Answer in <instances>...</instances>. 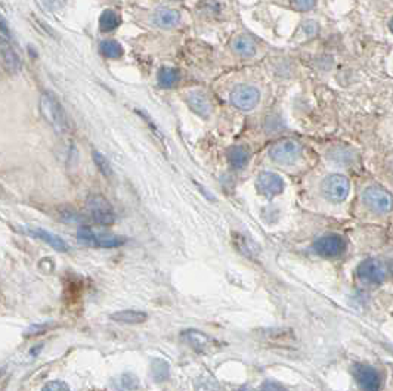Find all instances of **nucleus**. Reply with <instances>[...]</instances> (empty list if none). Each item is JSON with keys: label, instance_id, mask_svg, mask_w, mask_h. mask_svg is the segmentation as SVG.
<instances>
[{"label": "nucleus", "instance_id": "nucleus-1", "mask_svg": "<svg viewBox=\"0 0 393 391\" xmlns=\"http://www.w3.org/2000/svg\"><path fill=\"white\" fill-rule=\"evenodd\" d=\"M40 113L43 118L46 120V123L51 125V127L56 133H66L68 130V121H67L64 109L52 93L45 92L42 95Z\"/></svg>", "mask_w": 393, "mask_h": 391}, {"label": "nucleus", "instance_id": "nucleus-2", "mask_svg": "<svg viewBox=\"0 0 393 391\" xmlns=\"http://www.w3.org/2000/svg\"><path fill=\"white\" fill-rule=\"evenodd\" d=\"M356 275H358V278L362 279L367 284L380 285L386 282V279L390 275V269L382 260L367 259L358 266V269H356Z\"/></svg>", "mask_w": 393, "mask_h": 391}, {"label": "nucleus", "instance_id": "nucleus-3", "mask_svg": "<svg viewBox=\"0 0 393 391\" xmlns=\"http://www.w3.org/2000/svg\"><path fill=\"white\" fill-rule=\"evenodd\" d=\"M321 192L331 202H341L350 192L349 180L341 175H330L321 183Z\"/></svg>", "mask_w": 393, "mask_h": 391}, {"label": "nucleus", "instance_id": "nucleus-4", "mask_svg": "<svg viewBox=\"0 0 393 391\" xmlns=\"http://www.w3.org/2000/svg\"><path fill=\"white\" fill-rule=\"evenodd\" d=\"M77 238L84 246H91L96 248H116L126 242L125 238L113 234H98L89 228H82L77 232Z\"/></svg>", "mask_w": 393, "mask_h": 391}, {"label": "nucleus", "instance_id": "nucleus-5", "mask_svg": "<svg viewBox=\"0 0 393 391\" xmlns=\"http://www.w3.org/2000/svg\"><path fill=\"white\" fill-rule=\"evenodd\" d=\"M302 154V146L299 142L293 139H284L277 142L271 150H269V157L272 158V161L282 164V166H290L296 163Z\"/></svg>", "mask_w": 393, "mask_h": 391}, {"label": "nucleus", "instance_id": "nucleus-6", "mask_svg": "<svg viewBox=\"0 0 393 391\" xmlns=\"http://www.w3.org/2000/svg\"><path fill=\"white\" fill-rule=\"evenodd\" d=\"M88 210L91 217L98 225L109 226L114 223L116 214L113 207L102 197V195H91L88 200Z\"/></svg>", "mask_w": 393, "mask_h": 391}, {"label": "nucleus", "instance_id": "nucleus-7", "mask_svg": "<svg viewBox=\"0 0 393 391\" xmlns=\"http://www.w3.org/2000/svg\"><path fill=\"white\" fill-rule=\"evenodd\" d=\"M362 201L364 204L374 213H387L392 209V197L390 193L380 188V186H368L362 193Z\"/></svg>", "mask_w": 393, "mask_h": 391}, {"label": "nucleus", "instance_id": "nucleus-8", "mask_svg": "<svg viewBox=\"0 0 393 391\" xmlns=\"http://www.w3.org/2000/svg\"><path fill=\"white\" fill-rule=\"evenodd\" d=\"M261 101V92L249 84H238L231 92V104L241 111H252Z\"/></svg>", "mask_w": 393, "mask_h": 391}, {"label": "nucleus", "instance_id": "nucleus-9", "mask_svg": "<svg viewBox=\"0 0 393 391\" xmlns=\"http://www.w3.org/2000/svg\"><path fill=\"white\" fill-rule=\"evenodd\" d=\"M180 338L183 343L199 353H213L220 349L219 341L201 331H196V329H187L182 333Z\"/></svg>", "mask_w": 393, "mask_h": 391}, {"label": "nucleus", "instance_id": "nucleus-10", "mask_svg": "<svg viewBox=\"0 0 393 391\" xmlns=\"http://www.w3.org/2000/svg\"><path fill=\"white\" fill-rule=\"evenodd\" d=\"M346 247H348V244L345 239H343L340 235L331 234V235L318 238L314 242L312 250L318 255H323V257H337V255L345 253Z\"/></svg>", "mask_w": 393, "mask_h": 391}, {"label": "nucleus", "instance_id": "nucleus-11", "mask_svg": "<svg viewBox=\"0 0 393 391\" xmlns=\"http://www.w3.org/2000/svg\"><path fill=\"white\" fill-rule=\"evenodd\" d=\"M353 375L362 391H380L382 388V375L373 366L356 365Z\"/></svg>", "mask_w": 393, "mask_h": 391}, {"label": "nucleus", "instance_id": "nucleus-12", "mask_svg": "<svg viewBox=\"0 0 393 391\" xmlns=\"http://www.w3.org/2000/svg\"><path fill=\"white\" fill-rule=\"evenodd\" d=\"M256 188L262 195H265V197H275V195L284 191L286 185L282 177L278 176L277 173L262 172L259 176H257Z\"/></svg>", "mask_w": 393, "mask_h": 391}, {"label": "nucleus", "instance_id": "nucleus-13", "mask_svg": "<svg viewBox=\"0 0 393 391\" xmlns=\"http://www.w3.org/2000/svg\"><path fill=\"white\" fill-rule=\"evenodd\" d=\"M26 234H29L30 237L33 238H38V239H42L43 242L49 244L54 250L56 251H61V253H67L70 250L68 247V244L55 234H52V232H49V230H45L42 228H36V226H24L22 229Z\"/></svg>", "mask_w": 393, "mask_h": 391}, {"label": "nucleus", "instance_id": "nucleus-14", "mask_svg": "<svg viewBox=\"0 0 393 391\" xmlns=\"http://www.w3.org/2000/svg\"><path fill=\"white\" fill-rule=\"evenodd\" d=\"M0 63L9 72H18L21 70V59L15 49L2 38H0Z\"/></svg>", "mask_w": 393, "mask_h": 391}, {"label": "nucleus", "instance_id": "nucleus-15", "mask_svg": "<svg viewBox=\"0 0 393 391\" xmlns=\"http://www.w3.org/2000/svg\"><path fill=\"white\" fill-rule=\"evenodd\" d=\"M187 104L192 111L201 118H208L212 114V104L200 92H190L187 96Z\"/></svg>", "mask_w": 393, "mask_h": 391}, {"label": "nucleus", "instance_id": "nucleus-16", "mask_svg": "<svg viewBox=\"0 0 393 391\" xmlns=\"http://www.w3.org/2000/svg\"><path fill=\"white\" fill-rule=\"evenodd\" d=\"M154 22L158 27L163 29H171L179 24L180 21V14L179 10L171 9V8H160L155 10V14L153 17Z\"/></svg>", "mask_w": 393, "mask_h": 391}, {"label": "nucleus", "instance_id": "nucleus-17", "mask_svg": "<svg viewBox=\"0 0 393 391\" xmlns=\"http://www.w3.org/2000/svg\"><path fill=\"white\" fill-rule=\"evenodd\" d=\"M109 319L118 322V324H128V325H134V324H144L146 319H148V316H146L145 312L141 310H120L113 313L109 316Z\"/></svg>", "mask_w": 393, "mask_h": 391}, {"label": "nucleus", "instance_id": "nucleus-18", "mask_svg": "<svg viewBox=\"0 0 393 391\" xmlns=\"http://www.w3.org/2000/svg\"><path fill=\"white\" fill-rule=\"evenodd\" d=\"M228 161L237 170L244 168L250 161V152L245 146H232L228 152Z\"/></svg>", "mask_w": 393, "mask_h": 391}, {"label": "nucleus", "instance_id": "nucleus-19", "mask_svg": "<svg viewBox=\"0 0 393 391\" xmlns=\"http://www.w3.org/2000/svg\"><path fill=\"white\" fill-rule=\"evenodd\" d=\"M232 49H234V51L241 56H253L256 54L254 42L249 38V35L244 34L237 35L234 42H232Z\"/></svg>", "mask_w": 393, "mask_h": 391}, {"label": "nucleus", "instance_id": "nucleus-20", "mask_svg": "<svg viewBox=\"0 0 393 391\" xmlns=\"http://www.w3.org/2000/svg\"><path fill=\"white\" fill-rule=\"evenodd\" d=\"M179 79H180V74H179V71L176 68L164 67V68L160 70V72H158V84L162 88L176 86Z\"/></svg>", "mask_w": 393, "mask_h": 391}, {"label": "nucleus", "instance_id": "nucleus-21", "mask_svg": "<svg viewBox=\"0 0 393 391\" xmlns=\"http://www.w3.org/2000/svg\"><path fill=\"white\" fill-rule=\"evenodd\" d=\"M100 52L108 59H120L125 54L121 45L116 40H104L100 45Z\"/></svg>", "mask_w": 393, "mask_h": 391}, {"label": "nucleus", "instance_id": "nucleus-22", "mask_svg": "<svg viewBox=\"0 0 393 391\" xmlns=\"http://www.w3.org/2000/svg\"><path fill=\"white\" fill-rule=\"evenodd\" d=\"M120 26V17L116 14L114 10L107 9L102 12L100 18V29L101 31H113Z\"/></svg>", "mask_w": 393, "mask_h": 391}, {"label": "nucleus", "instance_id": "nucleus-23", "mask_svg": "<svg viewBox=\"0 0 393 391\" xmlns=\"http://www.w3.org/2000/svg\"><path fill=\"white\" fill-rule=\"evenodd\" d=\"M118 391H134L139 387V380L133 374H123L116 381Z\"/></svg>", "mask_w": 393, "mask_h": 391}, {"label": "nucleus", "instance_id": "nucleus-24", "mask_svg": "<svg viewBox=\"0 0 393 391\" xmlns=\"http://www.w3.org/2000/svg\"><path fill=\"white\" fill-rule=\"evenodd\" d=\"M151 372H153V376H154L155 381H158V383L166 381L169 375H170L169 365L164 360H154L153 365H151Z\"/></svg>", "mask_w": 393, "mask_h": 391}, {"label": "nucleus", "instance_id": "nucleus-25", "mask_svg": "<svg viewBox=\"0 0 393 391\" xmlns=\"http://www.w3.org/2000/svg\"><path fill=\"white\" fill-rule=\"evenodd\" d=\"M196 391H224L215 380L208 376L200 378L199 383H196Z\"/></svg>", "mask_w": 393, "mask_h": 391}, {"label": "nucleus", "instance_id": "nucleus-26", "mask_svg": "<svg viewBox=\"0 0 393 391\" xmlns=\"http://www.w3.org/2000/svg\"><path fill=\"white\" fill-rule=\"evenodd\" d=\"M93 160H95L98 168L101 170V173H102L104 176H107V177L111 176V167H109V164H108V161L105 160L104 155H101L100 152L95 151V152H93Z\"/></svg>", "mask_w": 393, "mask_h": 391}, {"label": "nucleus", "instance_id": "nucleus-27", "mask_svg": "<svg viewBox=\"0 0 393 391\" xmlns=\"http://www.w3.org/2000/svg\"><path fill=\"white\" fill-rule=\"evenodd\" d=\"M42 391H71L68 384L64 381H59V380H54V381H49L43 385Z\"/></svg>", "mask_w": 393, "mask_h": 391}, {"label": "nucleus", "instance_id": "nucleus-28", "mask_svg": "<svg viewBox=\"0 0 393 391\" xmlns=\"http://www.w3.org/2000/svg\"><path fill=\"white\" fill-rule=\"evenodd\" d=\"M316 5V0H293V8L298 10H309Z\"/></svg>", "mask_w": 393, "mask_h": 391}, {"label": "nucleus", "instance_id": "nucleus-29", "mask_svg": "<svg viewBox=\"0 0 393 391\" xmlns=\"http://www.w3.org/2000/svg\"><path fill=\"white\" fill-rule=\"evenodd\" d=\"M261 391H287L284 387H282L281 384L278 383H274V381H266L262 384L261 387Z\"/></svg>", "mask_w": 393, "mask_h": 391}, {"label": "nucleus", "instance_id": "nucleus-30", "mask_svg": "<svg viewBox=\"0 0 393 391\" xmlns=\"http://www.w3.org/2000/svg\"><path fill=\"white\" fill-rule=\"evenodd\" d=\"M43 2V5L47 8V9H58V8H61L63 6V2L64 0H42Z\"/></svg>", "mask_w": 393, "mask_h": 391}, {"label": "nucleus", "instance_id": "nucleus-31", "mask_svg": "<svg viewBox=\"0 0 393 391\" xmlns=\"http://www.w3.org/2000/svg\"><path fill=\"white\" fill-rule=\"evenodd\" d=\"M0 31H2L5 35H9V29H8L6 22H5V19L2 17H0Z\"/></svg>", "mask_w": 393, "mask_h": 391}, {"label": "nucleus", "instance_id": "nucleus-32", "mask_svg": "<svg viewBox=\"0 0 393 391\" xmlns=\"http://www.w3.org/2000/svg\"><path fill=\"white\" fill-rule=\"evenodd\" d=\"M240 391H254V390L250 388V387H242V388H240Z\"/></svg>", "mask_w": 393, "mask_h": 391}]
</instances>
